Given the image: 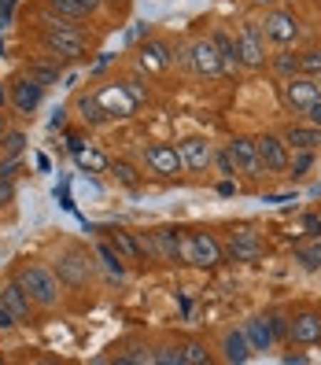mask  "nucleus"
I'll use <instances>...</instances> for the list:
<instances>
[{
    "instance_id": "a18cd8bd",
    "label": "nucleus",
    "mask_w": 321,
    "mask_h": 365,
    "mask_svg": "<svg viewBox=\"0 0 321 365\" xmlns=\"http://www.w3.org/2000/svg\"><path fill=\"white\" fill-rule=\"evenodd\" d=\"M78 4H81L85 11H89V15H96V11L103 8V0H78Z\"/></svg>"
},
{
    "instance_id": "9b49d317",
    "label": "nucleus",
    "mask_w": 321,
    "mask_h": 365,
    "mask_svg": "<svg viewBox=\"0 0 321 365\" xmlns=\"http://www.w3.org/2000/svg\"><path fill=\"white\" fill-rule=\"evenodd\" d=\"M288 343H295V347H314V343H321V314L314 307L288 314Z\"/></svg>"
},
{
    "instance_id": "58836bf2",
    "label": "nucleus",
    "mask_w": 321,
    "mask_h": 365,
    "mask_svg": "<svg viewBox=\"0 0 321 365\" xmlns=\"http://www.w3.org/2000/svg\"><path fill=\"white\" fill-rule=\"evenodd\" d=\"M210 166H218V174H222L225 181L237 178V166H233V159H229L225 148H214V159H210Z\"/></svg>"
},
{
    "instance_id": "aec40b11",
    "label": "nucleus",
    "mask_w": 321,
    "mask_h": 365,
    "mask_svg": "<svg viewBox=\"0 0 321 365\" xmlns=\"http://www.w3.org/2000/svg\"><path fill=\"white\" fill-rule=\"evenodd\" d=\"M96 96H100V103L107 107V115H111V118H130L137 111V103L130 100V93L122 89V81L103 85V89H96Z\"/></svg>"
},
{
    "instance_id": "0eeeda50",
    "label": "nucleus",
    "mask_w": 321,
    "mask_h": 365,
    "mask_svg": "<svg viewBox=\"0 0 321 365\" xmlns=\"http://www.w3.org/2000/svg\"><path fill=\"white\" fill-rule=\"evenodd\" d=\"M317 100H321V85H317V78H310V74H292V78L281 81V103L288 107L292 115L303 118V115H307V107L317 103Z\"/></svg>"
},
{
    "instance_id": "cd10ccee",
    "label": "nucleus",
    "mask_w": 321,
    "mask_h": 365,
    "mask_svg": "<svg viewBox=\"0 0 321 365\" xmlns=\"http://www.w3.org/2000/svg\"><path fill=\"white\" fill-rule=\"evenodd\" d=\"M74 163L81 170H89V174H103V170H111V159H107L103 152H96V148H78Z\"/></svg>"
},
{
    "instance_id": "2eb2a0df",
    "label": "nucleus",
    "mask_w": 321,
    "mask_h": 365,
    "mask_svg": "<svg viewBox=\"0 0 321 365\" xmlns=\"http://www.w3.org/2000/svg\"><path fill=\"white\" fill-rule=\"evenodd\" d=\"M137 63H141V71L159 74V71H166L170 63H174V48H170L166 41H159V37H148L144 45L137 48Z\"/></svg>"
},
{
    "instance_id": "e433bc0d",
    "label": "nucleus",
    "mask_w": 321,
    "mask_h": 365,
    "mask_svg": "<svg viewBox=\"0 0 321 365\" xmlns=\"http://www.w3.org/2000/svg\"><path fill=\"white\" fill-rule=\"evenodd\" d=\"M299 74H310V78H317V74H321V48H307V52H299Z\"/></svg>"
},
{
    "instance_id": "6ab92c4d",
    "label": "nucleus",
    "mask_w": 321,
    "mask_h": 365,
    "mask_svg": "<svg viewBox=\"0 0 321 365\" xmlns=\"http://www.w3.org/2000/svg\"><path fill=\"white\" fill-rule=\"evenodd\" d=\"M218 351H222V361H229V365H244V361H251V354H255L251 343H248V336H244V329H225Z\"/></svg>"
},
{
    "instance_id": "7c9ffc66",
    "label": "nucleus",
    "mask_w": 321,
    "mask_h": 365,
    "mask_svg": "<svg viewBox=\"0 0 321 365\" xmlns=\"http://www.w3.org/2000/svg\"><path fill=\"white\" fill-rule=\"evenodd\" d=\"M111 174L122 188H137L141 185V170L130 163V159H111Z\"/></svg>"
},
{
    "instance_id": "393cba45",
    "label": "nucleus",
    "mask_w": 321,
    "mask_h": 365,
    "mask_svg": "<svg viewBox=\"0 0 321 365\" xmlns=\"http://www.w3.org/2000/svg\"><path fill=\"white\" fill-rule=\"evenodd\" d=\"M26 74H30V78H37V81L49 89V85H56V81H59V74H63V63H59V59H52V56H45V59H30Z\"/></svg>"
},
{
    "instance_id": "5701e85b",
    "label": "nucleus",
    "mask_w": 321,
    "mask_h": 365,
    "mask_svg": "<svg viewBox=\"0 0 321 365\" xmlns=\"http://www.w3.org/2000/svg\"><path fill=\"white\" fill-rule=\"evenodd\" d=\"M240 329H244V336H248V343H251V351H273V347H277L273 332H270V325H266L263 314H259V317H248Z\"/></svg>"
},
{
    "instance_id": "9d476101",
    "label": "nucleus",
    "mask_w": 321,
    "mask_h": 365,
    "mask_svg": "<svg viewBox=\"0 0 321 365\" xmlns=\"http://www.w3.org/2000/svg\"><path fill=\"white\" fill-rule=\"evenodd\" d=\"M185 67H192L200 78H218L225 71V63H222L218 48H214V41L200 37V41H192V45L185 48Z\"/></svg>"
},
{
    "instance_id": "39448f33",
    "label": "nucleus",
    "mask_w": 321,
    "mask_h": 365,
    "mask_svg": "<svg viewBox=\"0 0 321 365\" xmlns=\"http://www.w3.org/2000/svg\"><path fill=\"white\" fill-rule=\"evenodd\" d=\"M52 273L59 277V284H67V288H85L89 284V277H93V259H89V251L71 244V247H63L56 255V262H52Z\"/></svg>"
},
{
    "instance_id": "864d4df0",
    "label": "nucleus",
    "mask_w": 321,
    "mask_h": 365,
    "mask_svg": "<svg viewBox=\"0 0 321 365\" xmlns=\"http://www.w3.org/2000/svg\"><path fill=\"white\" fill-rule=\"evenodd\" d=\"M259 4H273V0H259Z\"/></svg>"
},
{
    "instance_id": "72a5a7b5",
    "label": "nucleus",
    "mask_w": 321,
    "mask_h": 365,
    "mask_svg": "<svg viewBox=\"0 0 321 365\" xmlns=\"http://www.w3.org/2000/svg\"><path fill=\"white\" fill-rule=\"evenodd\" d=\"M295 262L303 269H321V244H299L295 247Z\"/></svg>"
},
{
    "instance_id": "f8f14e48",
    "label": "nucleus",
    "mask_w": 321,
    "mask_h": 365,
    "mask_svg": "<svg viewBox=\"0 0 321 365\" xmlns=\"http://www.w3.org/2000/svg\"><path fill=\"white\" fill-rule=\"evenodd\" d=\"M225 152H229L233 166H237V174H244V178H251V181L266 174L263 159H259V148H255V137H233V140L225 144Z\"/></svg>"
},
{
    "instance_id": "2f4dec72",
    "label": "nucleus",
    "mask_w": 321,
    "mask_h": 365,
    "mask_svg": "<svg viewBox=\"0 0 321 365\" xmlns=\"http://www.w3.org/2000/svg\"><path fill=\"white\" fill-rule=\"evenodd\" d=\"M26 152V133L23 130H4L0 133V155H23Z\"/></svg>"
},
{
    "instance_id": "412c9836",
    "label": "nucleus",
    "mask_w": 321,
    "mask_h": 365,
    "mask_svg": "<svg viewBox=\"0 0 321 365\" xmlns=\"http://www.w3.org/2000/svg\"><path fill=\"white\" fill-rule=\"evenodd\" d=\"M281 140L292 148V152H317L321 148V130L310 122H292L288 130L281 133Z\"/></svg>"
},
{
    "instance_id": "1a4fd4ad",
    "label": "nucleus",
    "mask_w": 321,
    "mask_h": 365,
    "mask_svg": "<svg viewBox=\"0 0 321 365\" xmlns=\"http://www.w3.org/2000/svg\"><path fill=\"white\" fill-rule=\"evenodd\" d=\"M237 56H240V67H248V71L266 67V37H263L259 23H244L237 30Z\"/></svg>"
},
{
    "instance_id": "dca6fc26",
    "label": "nucleus",
    "mask_w": 321,
    "mask_h": 365,
    "mask_svg": "<svg viewBox=\"0 0 321 365\" xmlns=\"http://www.w3.org/2000/svg\"><path fill=\"white\" fill-rule=\"evenodd\" d=\"M263 37L273 41V45H292L299 37V19L292 11H270L263 23Z\"/></svg>"
},
{
    "instance_id": "4c0bfd02",
    "label": "nucleus",
    "mask_w": 321,
    "mask_h": 365,
    "mask_svg": "<svg viewBox=\"0 0 321 365\" xmlns=\"http://www.w3.org/2000/svg\"><path fill=\"white\" fill-rule=\"evenodd\" d=\"M314 166V152H292L288 159V174L292 178H307V170Z\"/></svg>"
},
{
    "instance_id": "09e8293b",
    "label": "nucleus",
    "mask_w": 321,
    "mask_h": 365,
    "mask_svg": "<svg viewBox=\"0 0 321 365\" xmlns=\"http://www.w3.org/2000/svg\"><path fill=\"white\" fill-rule=\"evenodd\" d=\"M11 8H15V0H4V8H0V23H8V19H11Z\"/></svg>"
},
{
    "instance_id": "a878e982",
    "label": "nucleus",
    "mask_w": 321,
    "mask_h": 365,
    "mask_svg": "<svg viewBox=\"0 0 321 365\" xmlns=\"http://www.w3.org/2000/svg\"><path fill=\"white\" fill-rule=\"evenodd\" d=\"M107 244H111L126 262H141V247H137V236L130 229H111V236H107Z\"/></svg>"
},
{
    "instance_id": "b1692460",
    "label": "nucleus",
    "mask_w": 321,
    "mask_h": 365,
    "mask_svg": "<svg viewBox=\"0 0 321 365\" xmlns=\"http://www.w3.org/2000/svg\"><path fill=\"white\" fill-rule=\"evenodd\" d=\"M96 259H100V266L107 269V277H111V281H126V259H122V255L107 244V240L96 244Z\"/></svg>"
},
{
    "instance_id": "3c124183",
    "label": "nucleus",
    "mask_w": 321,
    "mask_h": 365,
    "mask_svg": "<svg viewBox=\"0 0 321 365\" xmlns=\"http://www.w3.org/2000/svg\"><path fill=\"white\" fill-rule=\"evenodd\" d=\"M8 130V115H4V107H0V133Z\"/></svg>"
},
{
    "instance_id": "de8ad7c7",
    "label": "nucleus",
    "mask_w": 321,
    "mask_h": 365,
    "mask_svg": "<svg viewBox=\"0 0 321 365\" xmlns=\"http://www.w3.org/2000/svg\"><path fill=\"white\" fill-rule=\"evenodd\" d=\"M63 125H67V111L59 107V111H56V118H52V130H63Z\"/></svg>"
},
{
    "instance_id": "37998d69",
    "label": "nucleus",
    "mask_w": 321,
    "mask_h": 365,
    "mask_svg": "<svg viewBox=\"0 0 321 365\" xmlns=\"http://www.w3.org/2000/svg\"><path fill=\"white\" fill-rule=\"evenodd\" d=\"M303 122H310V125H317V130H321V100L307 107V115H303Z\"/></svg>"
},
{
    "instance_id": "7ed1b4c3",
    "label": "nucleus",
    "mask_w": 321,
    "mask_h": 365,
    "mask_svg": "<svg viewBox=\"0 0 321 365\" xmlns=\"http://www.w3.org/2000/svg\"><path fill=\"white\" fill-rule=\"evenodd\" d=\"M225 262L222 240L207 229H185V266H200V269H214Z\"/></svg>"
},
{
    "instance_id": "c03bdc74",
    "label": "nucleus",
    "mask_w": 321,
    "mask_h": 365,
    "mask_svg": "<svg viewBox=\"0 0 321 365\" xmlns=\"http://www.w3.org/2000/svg\"><path fill=\"white\" fill-rule=\"evenodd\" d=\"M15 325H19V321L11 317V310H8V307H0V332H11Z\"/></svg>"
},
{
    "instance_id": "6e6552de",
    "label": "nucleus",
    "mask_w": 321,
    "mask_h": 365,
    "mask_svg": "<svg viewBox=\"0 0 321 365\" xmlns=\"http://www.w3.org/2000/svg\"><path fill=\"white\" fill-rule=\"evenodd\" d=\"M8 100H11V107H15V115L30 118L37 107H41V100H45V85H41L37 78H30V74L23 71V74H15V78H11V85H8Z\"/></svg>"
},
{
    "instance_id": "423d86ee",
    "label": "nucleus",
    "mask_w": 321,
    "mask_h": 365,
    "mask_svg": "<svg viewBox=\"0 0 321 365\" xmlns=\"http://www.w3.org/2000/svg\"><path fill=\"white\" fill-rule=\"evenodd\" d=\"M141 163H144L148 174H156V178H163V181L178 178L181 170H185L178 144H166V140H152V144H144V148H141Z\"/></svg>"
},
{
    "instance_id": "c85d7f7f",
    "label": "nucleus",
    "mask_w": 321,
    "mask_h": 365,
    "mask_svg": "<svg viewBox=\"0 0 321 365\" xmlns=\"http://www.w3.org/2000/svg\"><path fill=\"white\" fill-rule=\"evenodd\" d=\"M45 8L59 19H71V23H85V19H89V11H85L78 0H45Z\"/></svg>"
},
{
    "instance_id": "bb28decb",
    "label": "nucleus",
    "mask_w": 321,
    "mask_h": 365,
    "mask_svg": "<svg viewBox=\"0 0 321 365\" xmlns=\"http://www.w3.org/2000/svg\"><path fill=\"white\" fill-rule=\"evenodd\" d=\"M210 41H214V48H218V56H222V63L229 71H237L240 67V56H237V37H229L225 30H214L210 34Z\"/></svg>"
},
{
    "instance_id": "ea45409f",
    "label": "nucleus",
    "mask_w": 321,
    "mask_h": 365,
    "mask_svg": "<svg viewBox=\"0 0 321 365\" xmlns=\"http://www.w3.org/2000/svg\"><path fill=\"white\" fill-rule=\"evenodd\" d=\"M122 89L130 93V100H133L137 107H144V103H148V85H141L137 78H122Z\"/></svg>"
},
{
    "instance_id": "f3484780",
    "label": "nucleus",
    "mask_w": 321,
    "mask_h": 365,
    "mask_svg": "<svg viewBox=\"0 0 321 365\" xmlns=\"http://www.w3.org/2000/svg\"><path fill=\"white\" fill-rule=\"evenodd\" d=\"M178 152H181L185 170H192V174H203V170L210 166V159H214V144H210L207 137H185V140L178 144Z\"/></svg>"
},
{
    "instance_id": "473e14b6",
    "label": "nucleus",
    "mask_w": 321,
    "mask_h": 365,
    "mask_svg": "<svg viewBox=\"0 0 321 365\" xmlns=\"http://www.w3.org/2000/svg\"><path fill=\"white\" fill-rule=\"evenodd\" d=\"M273 74L281 78V81L292 78V74H299V52H288V48L277 52V56H273Z\"/></svg>"
},
{
    "instance_id": "f704fd0d",
    "label": "nucleus",
    "mask_w": 321,
    "mask_h": 365,
    "mask_svg": "<svg viewBox=\"0 0 321 365\" xmlns=\"http://www.w3.org/2000/svg\"><path fill=\"white\" fill-rule=\"evenodd\" d=\"M263 317H266V325H270V332H273V343H288V314L270 310V314H263Z\"/></svg>"
},
{
    "instance_id": "603ef678",
    "label": "nucleus",
    "mask_w": 321,
    "mask_h": 365,
    "mask_svg": "<svg viewBox=\"0 0 321 365\" xmlns=\"http://www.w3.org/2000/svg\"><path fill=\"white\" fill-rule=\"evenodd\" d=\"M8 103V89H4V85H0V107H4Z\"/></svg>"
},
{
    "instance_id": "79ce46f5",
    "label": "nucleus",
    "mask_w": 321,
    "mask_h": 365,
    "mask_svg": "<svg viewBox=\"0 0 321 365\" xmlns=\"http://www.w3.org/2000/svg\"><path fill=\"white\" fill-rule=\"evenodd\" d=\"M11 203H15V181L0 178V207H11Z\"/></svg>"
},
{
    "instance_id": "8fccbe9b",
    "label": "nucleus",
    "mask_w": 321,
    "mask_h": 365,
    "mask_svg": "<svg viewBox=\"0 0 321 365\" xmlns=\"http://www.w3.org/2000/svg\"><path fill=\"white\" fill-rule=\"evenodd\" d=\"M103 4H111V8H118V11H126V8H130V0H103Z\"/></svg>"
},
{
    "instance_id": "4468645a",
    "label": "nucleus",
    "mask_w": 321,
    "mask_h": 365,
    "mask_svg": "<svg viewBox=\"0 0 321 365\" xmlns=\"http://www.w3.org/2000/svg\"><path fill=\"white\" fill-rule=\"evenodd\" d=\"M152 236H156L159 262H166V266H185V229L163 225V229H152Z\"/></svg>"
},
{
    "instance_id": "f03ea898",
    "label": "nucleus",
    "mask_w": 321,
    "mask_h": 365,
    "mask_svg": "<svg viewBox=\"0 0 321 365\" xmlns=\"http://www.w3.org/2000/svg\"><path fill=\"white\" fill-rule=\"evenodd\" d=\"M37 41L41 48H45L52 59H59L63 67L67 63H78L85 52H89V37H85V30H52V26H41L37 30Z\"/></svg>"
},
{
    "instance_id": "a211bd4d",
    "label": "nucleus",
    "mask_w": 321,
    "mask_h": 365,
    "mask_svg": "<svg viewBox=\"0 0 321 365\" xmlns=\"http://www.w3.org/2000/svg\"><path fill=\"white\" fill-rule=\"evenodd\" d=\"M0 307H8L11 317L23 325V321H30V314H34V299L26 295V288L19 281H8L4 288H0Z\"/></svg>"
},
{
    "instance_id": "49530a36",
    "label": "nucleus",
    "mask_w": 321,
    "mask_h": 365,
    "mask_svg": "<svg viewBox=\"0 0 321 365\" xmlns=\"http://www.w3.org/2000/svg\"><path fill=\"white\" fill-rule=\"evenodd\" d=\"M67 148H71V155L78 152V148H85V144H81V133H67Z\"/></svg>"
},
{
    "instance_id": "f257e3e1",
    "label": "nucleus",
    "mask_w": 321,
    "mask_h": 365,
    "mask_svg": "<svg viewBox=\"0 0 321 365\" xmlns=\"http://www.w3.org/2000/svg\"><path fill=\"white\" fill-rule=\"evenodd\" d=\"M15 281L26 288V295L34 299V307L52 310L59 303V277L45 262H23V266L15 269Z\"/></svg>"
},
{
    "instance_id": "c9c22d12",
    "label": "nucleus",
    "mask_w": 321,
    "mask_h": 365,
    "mask_svg": "<svg viewBox=\"0 0 321 365\" xmlns=\"http://www.w3.org/2000/svg\"><path fill=\"white\" fill-rule=\"evenodd\" d=\"M152 351H156V365H185L181 343H163V347H152Z\"/></svg>"
},
{
    "instance_id": "4be33fe9",
    "label": "nucleus",
    "mask_w": 321,
    "mask_h": 365,
    "mask_svg": "<svg viewBox=\"0 0 321 365\" xmlns=\"http://www.w3.org/2000/svg\"><path fill=\"white\" fill-rule=\"evenodd\" d=\"M74 111H78V118H81L85 125H93V130H96V125L111 122V115H107V107L100 103L96 93H78V96H74Z\"/></svg>"
},
{
    "instance_id": "c756f323",
    "label": "nucleus",
    "mask_w": 321,
    "mask_h": 365,
    "mask_svg": "<svg viewBox=\"0 0 321 365\" xmlns=\"http://www.w3.org/2000/svg\"><path fill=\"white\" fill-rule=\"evenodd\" d=\"M181 358H185V365H210L214 361V354H210V347L203 339H185L181 343Z\"/></svg>"
},
{
    "instance_id": "ddd939ff",
    "label": "nucleus",
    "mask_w": 321,
    "mask_h": 365,
    "mask_svg": "<svg viewBox=\"0 0 321 365\" xmlns=\"http://www.w3.org/2000/svg\"><path fill=\"white\" fill-rule=\"evenodd\" d=\"M255 148H259V159H263V170H266V174H285V170H288L292 148H288L281 137H277V133L255 137Z\"/></svg>"
},
{
    "instance_id": "a19ab883",
    "label": "nucleus",
    "mask_w": 321,
    "mask_h": 365,
    "mask_svg": "<svg viewBox=\"0 0 321 365\" xmlns=\"http://www.w3.org/2000/svg\"><path fill=\"white\" fill-rule=\"evenodd\" d=\"M19 166H23V155H0V178H4V181H15Z\"/></svg>"
},
{
    "instance_id": "20e7f679",
    "label": "nucleus",
    "mask_w": 321,
    "mask_h": 365,
    "mask_svg": "<svg viewBox=\"0 0 321 365\" xmlns=\"http://www.w3.org/2000/svg\"><path fill=\"white\" fill-rule=\"evenodd\" d=\"M222 251H225V262H259L266 244H263V236L255 225H229Z\"/></svg>"
}]
</instances>
